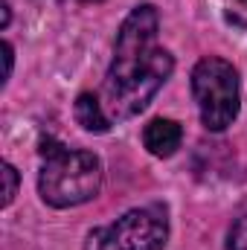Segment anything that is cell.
<instances>
[{
	"instance_id": "obj_4",
	"label": "cell",
	"mask_w": 247,
	"mask_h": 250,
	"mask_svg": "<svg viewBox=\"0 0 247 250\" xmlns=\"http://www.w3.org/2000/svg\"><path fill=\"white\" fill-rule=\"evenodd\" d=\"M169 239V218L163 207L128 209L108 227L87 233L84 250H163Z\"/></svg>"
},
{
	"instance_id": "obj_6",
	"label": "cell",
	"mask_w": 247,
	"mask_h": 250,
	"mask_svg": "<svg viewBox=\"0 0 247 250\" xmlns=\"http://www.w3.org/2000/svg\"><path fill=\"white\" fill-rule=\"evenodd\" d=\"M76 123L82 125L84 131H93V134H105L111 128V117L105 111V105L99 102V96L93 93H82L76 99Z\"/></svg>"
},
{
	"instance_id": "obj_12",
	"label": "cell",
	"mask_w": 247,
	"mask_h": 250,
	"mask_svg": "<svg viewBox=\"0 0 247 250\" xmlns=\"http://www.w3.org/2000/svg\"><path fill=\"white\" fill-rule=\"evenodd\" d=\"M93 3H96V0H93Z\"/></svg>"
},
{
	"instance_id": "obj_8",
	"label": "cell",
	"mask_w": 247,
	"mask_h": 250,
	"mask_svg": "<svg viewBox=\"0 0 247 250\" xmlns=\"http://www.w3.org/2000/svg\"><path fill=\"white\" fill-rule=\"evenodd\" d=\"M18 195V172L12 163H3V207H12Z\"/></svg>"
},
{
	"instance_id": "obj_10",
	"label": "cell",
	"mask_w": 247,
	"mask_h": 250,
	"mask_svg": "<svg viewBox=\"0 0 247 250\" xmlns=\"http://www.w3.org/2000/svg\"><path fill=\"white\" fill-rule=\"evenodd\" d=\"M3 26H9V0H3Z\"/></svg>"
},
{
	"instance_id": "obj_1",
	"label": "cell",
	"mask_w": 247,
	"mask_h": 250,
	"mask_svg": "<svg viewBox=\"0 0 247 250\" xmlns=\"http://www.w3.org/2000/svg\"><path fill=\"white\" fill-rule=\"evenodd\" d=\"M157 29L160 18L151 3L137 6L123 21L114 44V62L102 84V105L111 120H131L143 114L169 82L175 59L157 44Z\"/></svg>"
},
{
	"instance_id": "obj_11",
	"label": "cell",
	"mask_w": 247,
	"mask_h": 250,
	"mask_svg": "<svg viewBox=\"0 0 247 250\" xmlns=\"http://www.w3.org/2000/svg\"><path fill=\"white\" fill-rule=\"evenodd\" d=\"M242 3H245V6H247V0H242Z\"/></svg>"
},
{
	"instance_id": "obj_3",
	"label": "cell",
	"mask_w": 247,
	"mask_h": 250,
	"mask_svg": "<svg viewBox=\"0 0 247 250\" xmlns=\"http://www.w3.org/2000/svg\"><path fill=\"white\" fill-rule=\"evenodd\" d=\"M192 96L201 111V123L209 131H224L239 117L242 82L239 70L218 56H206L192 70Z\"/></svg>"
},
{
	"instance_id": "obj_9",
	"label": "cell",
	"mask_w": 247,
	"mask_h": 250,
	"mask_svg": "<svg viewBox=\"0 0 247 250\" xmlns=\"http://www.w3.org/2000/svg\"><path fill=\"white\" fill-rule=\"evenodd\" d=\"M3 62H6V73H3V82H9V76H12V62H15V59H12V44H9V41L3 44Z\"/></svg>"
},
{
	"instance_id": "obj_2",
	"label": "cell",
	"mask_w": 247,
	"mask_h": 250,
	"mask_svg": "<svg viewBox=\"0 0 247 250\" xmlns=\"http://www.w3.org/2000/svg\"><path fill=\"white\" fill-rule=\"evenodd\" d=\"M41 175H38V192L41 198L56 207H79L99 195L102 189V160L93 151L84 148H67L56 140L41 143Z\"/></svg>"
},
{
	"instance_id": "obj_5",
	"label": "cell",
	"mask_w": 247,
	"mask_h": 250,
	"mask_svg": "<svg viewBox=\"0 0 247 250\" xmlns=\"http://www.w3.org/2000/svg\"><path fill=\"white\" fill-rule=\"evenodd\" d=\"M181 140H184L181 125L175 123V120H166V117L151 120V123L145 125V131H143V146L154 157H172L181 148Z\"/></svg>"
},
{
	"instance_id": "obj_7",
	"label": "cell",
	"mask_w": 247,
	"mask_h": 250,
	"mask_svg": "<svg viewBox=\"0 0 247 250\" xmlns=\"http://www.w3.org/2000/svg\"><path fill=\"white\" fill-rule=\"evenodd\" d=\"M227 250H247V215H242L230 233H227Z\"/></svg>"
}]
</instances>
